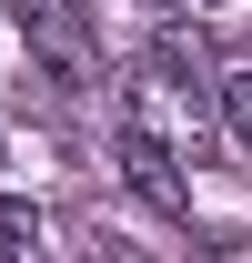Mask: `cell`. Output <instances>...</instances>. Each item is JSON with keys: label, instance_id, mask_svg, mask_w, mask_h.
Segmentation results:
<instances>
[{"label": "cell", "instance_id": "obj_1", "mask_svg": "<svg viewBox=\"0 0 252 263\" xmlns=\"http://www.w3.org/2000/svg\"><path fill=\"white\" fill-rule=\"evenodd\" d=\"M10 21H20L31 61L51 71L61 91H91L101 81V21H91V0H10Z\"/></svg>", "mask_w": 252, "mask_h": 263}, {"label": "cell", "instance_id": "obj_2", "mask_svg": "<svg viewBox=\"0 0 252 263\" xmlns=\"http://www.w3.org/2000/svg\"><path fill=\"white\" fill-rule=\"evenodd\" d=\"M111 152H121V182L152 213H192V182H182V152L161 142V122H141V111H121V132H111Z\"/></svg>", "mask_w": 252, "mask_h": 263}, {"label": "cell", "instance_id": "obj_3", "mask_svg": "<svg viewBox=\"0 0 252 263\" xmlns=\"http://www.w3.org/2000/svg\"><path fill=\"white\" fill-rule=\"evenodd\" d=\"M152 81L192 101V91H222V61H212V41H202V31L161 21V31H152Z\"/></svg>", "mask_w": 252, "mask_h": 263}, {"label": "cell", "instance_id": "obj_4", "mask_svg": "<svg viewBox=\"0 0 252 263\" xmlns=\"http://www.w3.org/2000/svg\"><path fill=\"white\" fill-rule=\"evenodd\" d=\"M0 243H10V253H31V243H40V213H31L20 193H0Z\"/></svg>", "mask_w": 252, "mask_h": 263}, {"label": "cell", "instance_id": "obj_5", "mask_svg": "<svg viewBox=\"0 0 252 263\" xmlns=\"http://www.w3.org/2000/svg\"><path fill=\"white\" fill-rule=\"evenodd\" d=\"M222 122H232V132H242V142H252V71H222Z\"/></svg>", "mask_w": 252, "mask_h": 263}, {"label": "cell", "instance_id": "obj_6", "mask_svg": "<svg viewBox=\"0 0 252 263\" xmlns=\"http://www.w3.org/2000/svg\"><path fill=\"white\" fill-rule=\"evenodd\" d=\"M152 10H172V0H152Z\"/></svg>", "mask_w": 252, "mask_h": 263}]
</instances>
